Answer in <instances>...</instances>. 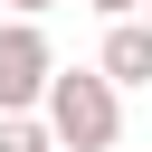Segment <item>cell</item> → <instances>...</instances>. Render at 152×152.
Instances as JSON below:
<instances>
[{
  "mask_svg": "<svg viewBox=\"0 0 152 152\" xmlns=\"http://www.w3.org/2000/svg\"><path fill=\"white\" fill-rule=\"evenodd\" d=\"M95 66H104L114 86H152V19H114L104 48H95Z\"/></svg>",
  "mask_w": 152,
  "mask_h": 152,
  "instance_id": "obj_3",
  "label": "cell"
},
{
  "mask_svg": "<svg viewBox=\"0 0 152 152\" xmlns=\"http://www.w3.org/2000/svg\"><path fill=\"white\" fill-rule=\"evenodd\" d=\"M57 86V48L38 19H0V114H38Z\"/></svg>",
  "mask_w": 152,
  "mask_h": 152,
  "instance_id": "obj_2",
  "label": "cell"
},
{
  "mask_svg": "<svg viewBox=\"0 0 152 152\" xmlns=\"http://www.w3.org/2000/svg\"><path fill=\"white\" fill-rule=\"evenodd\" d=\"M86 10H104V19H142V0H86Z\"/></svg>",
  "mask_w": 152,
  "mask_h": 152,
  "instance_id": "obj_5",
  "label": "cell"
},
{
  "mask_svg": "<svg viewBox=\"0 0 152 152\" xmlns=\"http://www.w3.org/2000/svg\"><path fill=\"white\" fill-rule=\"evenodd\" d=\"M0 10H10V19H48L57 0H0Z\"/></svg>",
  "mask_w": 152,
  "mask_h": 152,
  "instance_id": "obj_6",
  "label": "cell"
},
{
  "mask_svg": "<svg viewBox=\"0 0 152 152\" xmlns=\"http://www.w3.org/2000/svg\"><path fill=\"white\" fill-rule=\"evenodd\" d=\"M142 19H152V0H142Z\"/></svg>",
  "mask_w": 152,
  "mask_h": 152,
  "instance_id": "obj_7",
  "label": "cell"
},
{
  "mask_svg": "<svg viewBox=\"0 0 152 152\" xmlns=\"http://www.w3.org/2000/svg\"><path fill=\"white\" fill-rule=\"evenodd\" d=\"M0 152H57L48 114H0Z\"/></svg>",
  "mask_w": 152,
  "mask_h": 152,
  "instance_id": "obj_4",
  "label": "cell"
},
{
  "mask_svg": "<svg viewBox=\"0 0 152 152\" xmlns=\"http://www.w3.org/2000/svg\"><path fill=\"white\" fill-rule=\"evenodd\" d=\"M38 114H48L57 152H114L124 142V86L104 66H57V86H48Z\"/></svg>",
  "mask_w": 152,
  "mask_h": 152,
  "instance_id": "obj_1",
  "label": "cell"
}]
</instances>
